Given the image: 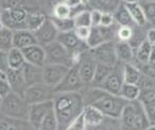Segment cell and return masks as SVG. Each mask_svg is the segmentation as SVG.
Wrapping results in <instances>:
<instances>
[{
    "label": "cell",
    "mask_w": 155,
    "mask_h": 130,
    "mask_svg": "<svg viewBox=\"0 0 155 130\" xmlns=\"http://www.w3.org/2000/svg\"><path fill=\"white\" fill-rule=\"evenodd\" d=\"M84 107V96L80 91L59 93L54 98V111L58 121V130H66L68 127L82 114Z\"/></svg>",
    "instance_id": "obj_1"
},
{
    "label": "cell",
    "mask_w": 155,
    "mask_h": 130,
    "mask_svg": "<svg viewBox=\"0 0 155 130\" xmlns=\"http://www.w3.org/2000/svg\"><path fill=\"white\" fill-rule=\"evenodd\" d=\"M150 126L143 105L139 101H130L126 104L120 117V129L147 130Z\"/></svg>",
    "instance_id": "obj_2"
},
{
    "label": "cell",
    "mask_w": 155,
    "mask_h": 130,
    "mask_svg": "<svg viewBox=\"0 0 155 130\" xmlns=\"http://www.w3.org/2000/svg\"><path fill=\"white\" fill-rule=\"evenodd\" d=\"M28 111L29 105L26 102L25 98L11 91L1 100L0 113L10 118L28 121Z\"/></svg>",
    "instance_id": "obj_3"
},
{
    "label": "cell",
    "mask_w": 155,
    "mask_h": 130,
    "mask_svg": "<svg viewBox=\"0 0 155 130\" xmlns=\"http://www.w3.org/2000/svg\"><path fill=\"white\" fill-rule=\"evenodd\" d=\"M127 103L128 101L122 98L121 96H116V95H110L106 93L102 98L91 105L97 107L105 115V117L107 116L112 119H120L124 107Z\"/></svg>",
    "instance_id": "obj_4"
},
{
    "label": "cell",
    "mask_w": 155,
    "mask_h": 130,
    "mask_svg": "<svg viewBox=\"0 0 155 130\" xmlns=\"http://www.w3.org/2000/svg\"><path fill=\"white\" fill-rule=\"evenodd\" d=\"M46 53V64L62 65L71 68L73 66L71 53L68 52L60 42L54 41L44 46Z\"/></svg>",
    "instance_id": "obj_5"
},
{
    "label": "cell",
    "mask_w": 155,
    "mask_h": 130,
    "mask_svg": "<svg viewBox=\"0 0 155 130\" xmlns=\"http://www.w3.org/2000/svg\"><path fill=\"white\" fill-rule=\"evenodd\" d=\"M55 95L56 94L53 87L48 86L45 83H40V84L27 87L24 98H25L26 102L28 103V105H31L54 100Z\"/></svg>",
    "instance_id": "obj_6"
},
{
    "label": "cell",
    "mask_w": 155,
    "mask_h": 130,
    "mask_svg": "<svg viewBox=\"0 0 155 130\" xmlns=\"http://www.w3.org/2000/svg\"><path fill=\"white\" fill-rule=\"evenodd\" d=\"M28 12L23 8H10L3 10L0 22L3 26L10 28L13 31L19 29H27L26 27V19H27Z\"/></svg>",
    "instance_id": "obj_7"
},
{
    "label": "cell",
    "mask_w": 155,
    "mask_h": 130,
    "mask_svg": "<svg viewBox=\"0 0 155 130\" xmlns=\"http://www.w3.org/2000/svg\"><path fill=\"white\" fill-rule=\"evenodd\" d=\"M84 87V82L81 81L79 74L78 65H74L68 69V73L60 82L59 85L54 88L55 94L59 93H72V91H80Z\"/></svg>",
    "instance_id": "obj_8"
},
{
    "label": "cell",
    "mask_w": 155,
    "mask_h": 130,
    "mask_svg": "<svg viewBox=\"0 0 155 130\" xmlns=\"http://www.w3.org/2000/svg\"><path fill=\"white\" fill-rule=\"evenodd\" d=\"M118 29L111 27H104V26H96L91 27V34L87 40V45L89 48H94L96 46L104 44L106 42L114 41L117 37Z\"/></svg>",
    "instance_id": "obj_9"
},
{
    "label": "cell",
    "mask_w": 155,
    "mask_h": 130,
    "mask_svg": "<svg viewBox=\"0 0 155 130\" xmlns=\"http://www.w3.org/2000/svg\"><path fill=\"white\" fill-rule=\"evenodd\" d=\"M90 54L97 62L114 66L118 60L116 54V41L106 42L94 48H90Z\"/></svg>",
    "instance_id": "obj_10"
},
{
    "label": "cell",
    "mask_w": 155,
    "mask_h": 130,
    "mask_svg": "<svg viewBox=\"0 0 155 130\" xmlns=\"http://www.w3.org/2000/svg\"><path fill=\"white\" fill-rule=\"evenodd\" d=\"M53 109H54V100L29 105L28 123H29L30 125H31V127H33L35 130H39L44 117H45Z\"/></svg>",
    "instance_id": "obj_11"
},
{
    "label": "cell",
    "mask_w": 155,
    "mask_h": 130,
    "mask_svg": "<svg viewBox=\"0 0 155 130\" xmlns=\"http://www.w3.org/2000/svg\"><path fill=\"white\" fill-rule=\"evenodd\" d=\"M68 69L70 67L62 65L46 64L43 67V82L48 86L55 88L63 80Z\"/></svg>",
    "instance_id": "obj_12"
},
{
    "label": "cell",
    "mask_w": 155,
    "mask_h": 130,
    "mask_svg": "<svg viewBox=\"0 0 155 130\" xmlns=\"http://www.w3.org/2000/svg\"><path fill=\"white\" fill-rule=\"evenodd\" d=\"M33 33L35 36L38 44L42 46H46L51 42L57 41L59 31H58L54 22L51 21V18H46V21L44 22L43 25L38 30H35Z\"/></svg>",
    "instance_id": "obj_13"
},
{
    "label": "cell",
    "mask_w": 155,
    "mask_h": 130,
    "mask_svg": "<svg viewBox=\"0 0 155 130\" xmlns=\"http://www.w3.org/2000/svg\"><path fill=\"white\" fill-rule=\"evenodd\" d=\"M57 41L60 42L71 55L81 54L84 48H89L86 42H82L78 39V37L75 34V32L68 31V32H59L57 38Z\"/></svg>",
    "instance_id": "obj_14"
},
{
    "label": "cell",
    "mask_w": 155,
    "mask_h": 130,
    "mask_svg": "<svg viewBox=\"0 0 155 130\" xmlns=\"http://www.w3.org/2000/svg\"><path fill=\"white\" fill-rule=\"evenodd\" d=\"M97 61L93 58L91 54L81 55V59L78 64L79 74L84 84H91L95 73Z\"/></svg>",
    "instance_id": "obj_15"
},
{
    "label": "cell",
    "mask_w": 155,
    "mask_h": 130,
    "mask_svg": "<svg viewBox=\"0 0 155 130\" xmlns=\"http://www.w3.org/2000/svg\"><path fill=\"white\" fill-rule=\"evenodd\" d=\"M21 52L24 54L26 62L28 64L41 67V68H43L46 65V53L44 46L40 45V44H34V45L28 46V47L21 50Z\"/></svg>",
    "instance_id": "obj_16"
},
{
    "label": "cell",
    "mask_w": 155,
    "mask_h": 130,
    "mask_svg": "<svg viewBox=\"0 0 155 130\" xmlns=\"http://www.w3.org/2000/svg\"><path fill=\"white\" fill-rule=\"evenodd\" d=\"M123 84H124L123 71H122V73H120L119 71H117L116 69L114 68L112 72L108 76V78L105 80V82L103 83L101 88L110 95L120 96Z\"/></svg>",
    "instance_id": "obj_17"
},
{
    "label": "cell",
    "mask_w": 155,
    "mask_h": 130,
    "mask_svg": "<svg viewBox=\"0 0 155 130\" xmlns=\"http://www.w3.org/2000/svg\"><path fill=\"white\" fill-rule=\"evenodd\" d=\"M5 74H7V80L10 84L12 93H15V94L24 97L28 86L25 78H24L21 69H19V70H11L10 69Z\"/></svg>",
    "instance_id": "obj_18"
},
{
    "label": "cell",
    "mask_w": 155,
    "mask_h": 130,
    "mask_svg": "<svg viewBox=\"0 0 155 130\" xmlns=\"http://www.w3.org/2000/svg\"><path fill=\"white\" fill-rule=\"evenodd\" d=\"M38 44L35 36L28 29H19L13 32V47L24 50L28 46Z\"/></svg>",
    "instance_id": "obj_19"
},
{
    "label": "cell",
    "mask_w": 155,
    "mask_h": 130,
    "mask_svg": "<svg viewBox=\"0 0 155 130\" xmlns=\"http://www.w3.org/2000/svg\"><path fill=\"white\" fill-rule=\"evenodd\" d=\"M21 71H23L24 78H25L28 87L35 84H40V83H44L43 68H41V67L33 66V65L26 62L21 68Z\"/></svg>",
    "instance_id": "obj_20"
},
{
    "label": "cell",
    "mask_w": 155,
    "mask_h": 130,
    "mask_svg": "<svg viewBox=\"0 0 155 130\" xmlns=\"http://www.w3.org/2000/svg\"><path fill=\"white\" fill-rule=\"evenodd\" d=\"M82 116L87 124V127H96L104 123L105 115L94 105H86L82 111Z\"/></svg>",
    "instance_id": "obj_21"
},
{
    "label": "cell",
    "mask_w": 155,
    "mask_h": 130,
    "mask_svg": "<svg viewBox=\"0 0 155 130\" xmlns=\"http://www.w3.org/2000/svg\"><path fill=\"white\" fill-rule=\"evenodd\" d=\"M116 54L117 59L124 64H130V60L134 58V48L130 42H116Z\"/></svg>",
    "instance_id": "obj_22"
},
{
    "label": "cell",
    "mask_w": 155,
    "mask_h": 130,
    "mask_svg": "<svg viewBox=\"0 0 155 130\" xmlns=\"http://www.w3.org/2000/svg\"><path fill=\"white\" fill-rule=\"evenodd\" d=\"M121 3V0H90L89 1V5L93 8V10H98L102 13L112 14Z\"/></svg>",
    "instance_id": "obj_23"
},
{
    "label": "cell",
    "mask_w": 155,
    "mask_h": 130,
    "mask_svg": "<svg viewBox=\"0 0 155 130\" xmlns=\"http://www.w3.org/2000/svg\"><path fill=\"white\" fill-rule=\"evenodd\" d=\"M127 9L128 13H130V17L134 21L135 25L140 26V27H143L148 21H147L146 15H144V12L142 10L141 5L139 2H134V3H124Z\"/></svg>",
    "instance_id": "obj_24"
},
{
    "label": "cell",
    "mask_w": 155,
    "mask_h": 130,
    "mask_svg": "<svg viewBox=\"0 0 155 130\" xmlns=\"http://www.w3.org/2000/svg\"><path fill=\"white\" fill-rule=\"evenodd\" d=\"M114 66H110V65L102 64V62H97L95 69V73H94V78L92 81V86L93 87H100L103 85V83L105 82V80L108 78L110 73L112 72Z\"/></svg>",
    "instance_id": "obj_25"
},
{
    "label": "cell",
    "mask_w": 155,
    "mask_h": 130,
    "mask_svg": "<svg viewBox=\"0 0 155 130\" xmlns=\"http://www.w3.org/2000/svg\"><path fill=\"white\" fill-rule=\"evenodd\" d=\"M123 80L126 84L139 85L141 81V71L139 68L132 64H124L123 66Z\"/></svg>",
    "instance_id": "obj_26"
},
{
    "label": "cell",
    "mask_w": 155,
    "mask_h": 130,
    "mask_svg": "<svg viewBox=\"0 0 155 130\" xmlns=\"http://www.w3.org/2000/svg\"><path fill=\"white\" fill-rule=\"evenodd\" d=\"M152 50H153L152 44L149 43L147 41V39L144 41H142L139 44V46L136 47V51H134L136 60L142 65L149 64L151 58V54H152Z\"/></svg>",
    "instance_id": "obj_27"
},
{
    "label": "cell",
    "mask_w": 155,
    "mask_h": 130,
    "mask_svg": "<svg viewBox=\"0 0 155 130\" xmlns=\"http://www.w3.org/2000/svg\"><path fill=\"white\" fill-rule=\"evenodd\" d=\"M114 22H116L120 27H123V26L132 27L133 25H135L134 21L132 19L130 13H128L127 9H126L125 5H124L123 2L119 5L118 9L114 11Z\"/></svg>",
    "instance_id": "obj_28"
},
{
    "label": "cell",
    "mask_w": 155,
    "mask_h": 130,
    "mask_svg": "<svg viewBox=\"0 0 155 130\" xmlns=\"http://www.w3.org/2000/svg\"><path fill=\"white\" fill-rule=\"evenodd\" d=\"M8 60H9V67L11 70H19L26 64L23 52L15 47L11 48L8 52Z\"/></svg>",
    "instance_id": "obj_29"
},
{
    "label": "cell",
    "mask_w": 155,
    "mask_h": 130,
    "mask_svg": "<svg viewBox=\"0 0 155 130\" xmlns=\"http://www.w3.org/2000/svg\"><path fill=\"white\" fill-rule=\"evenodd\" d=\"M13 30L0 25V50L9 52L13 48Z\"/></svg>",
    "instance_id": "obj_30"
},
{
    "label": "cell",
    "mask_w": 155,
    "mask_h": 130,
    "mask_svg": "<svg viewBox=\"0 0 155 130\" xmlns=\"http://www.w3.org/2000/svg\"><path fill=\"white\" fill-rule=\"evenodd\" d=\"M46 16L42 13H34V12H28L27 19H26V27L28 30L34 32L38 30L44 22L46 21Z\"/></svg>",
    "instance_id": "obj_31"
},
{
    "label": "cell",
    "mask_w": 155,
    "mask_h": 130,
    "mask_svg": "<svg viewBox=\"0 0 155 130\" xmlns=\"http://www.w3.org/2000/svg\"><path fill=\"white\" fill-rule=\"evenodd\" d=\"M140 94V86L136 84H126L124 83L121 89V94L120 96L127 100L128 102L130 101H136L138 100V97Z\"/></svg>",
    "instance_id": "obj_32"
},
{
    "label": "cell",
    "mask_w": 155,
    "mask_h": 130,
    "mask_svg": "<svg viewBox=\"0 0 155 130\" xmlns=\"http://www.w3.org/2000/svg\"><path fill=\"white\" fill-rule=\"evenodd\" d=\"M51 21L54 22L55 26L57 27L58 31L59 32H68V31H73L76 28L75 26V22H74L73 17L70 18H56V17H51Z\"/></svg>",
    "instance_id": "obj_33"
},
{
    "label": "cell",
    "mask_w": 155,
    "mask_h": 130,
    "mask_svg": "<svg viewBox=\"0 0 155 130\" xmlns=\"http://www.w3.org/2000/svg\"><path fill=\"white\" fill-rule=\"evenodd\" d=\"M76 27H92L91 11L89 10H81L73 16Z\"/></svg>",
    "instance_id": "obj_34"
},
{
    "label": "cell",
    "mask_w": 155,
    "mask_h": 130,
    "mask_svg": "<svg viewBox=\"0 0 155 130\" xmlns=\"http://www.w3.org/2000/svg\"><path fill=\"white\" fill-rule=\"evenodd\" d=\"M138 101L142 105H148L155 102V87H140Z\"/></svg>",
    "instance_id": "obj_35"
},
{
    "label": "cell",
    "mask_w": 155,
    "mask_h": 130,
    "mask_svg": "<svg viewBox=\"0 0 155 130\" xmlns=\"http://www.w3.org/2000/svg\"><path fill=\"white\" fill-rule=\"evenodd\" d=\"M39 130H58V121L54 109L44 117Z\"/></svg>",
    "instance_id": "obj_36"
},
{
    "label": "cell",
    "mask_w": 155,
    "mask_h": 130,
    "mask_svg": "<svg viewBox=\"0 0 155 130\" xmlns=\"http://www.w3.org/2000/svg\"><path fill=\"white\" fill-rule=\"evenodd\" d=\"M139 3L144 12L147 21L150 22L151 24H153L155 26V0L143 1V2H139Z\"/></svg>",
    "instance_id": "obj_37"
},
{
    "label": "cell",
    "mask_w": 155,
    "mask_h": 130,
    "mask_svg": "<svg viewBox=\"0 0 155 130\" xmlns=\"http://www.w3.org/2000/svg\"><path fill=\"white\" fill-rule=\"evenodd\" d=\"M72 11L73 10L68 7V5H66L64 2H60L54 8V17L60 18V19L73 17L72 16Z\"/></svg>",
    "instance_id": "obj_38"
},
{
    "label": "cell",
    "mask_w": 155,
    "mask_h": 130,
    "mask_svg": "<svg viewBox=\"0 0 155 130\" xmlns=\"http://www.w3.org/2000/svg\"><path fill=\"white\" fill-rule=\"evenodd\" d=\"M133 34H134V31H133L132 27L123 26V27L118 28V31H117V38L119 39V41L128 42V41L132 40Z\"/></svg>",
    "instance_id": "obj_39"
},
{
    "label": "cell",
    "mask_w": 155,
    "mask_h": 130,
    "mask_svg": "<svg viewBox=\"0 0 155 130\" xmlns=\"http://www.w3.org/2000/svg\"><path fill=\"white\" fill-rule=\"evenodd\" d=\"M74 32L80 41L87 43V40L89 39L90 34H91V27H76L74 29Z\"/></svg>",
    "instance_id": "obj_40"
},
{
    "label": "cell",
    "mask_w": 155,
    "mask_h": 130,
    "mask_svg": "<svg viewBox=\"0 0 155 130\" xmlns=\"http://www.w3.org/2000/svg\"><path fill=\"white\" fill-rule=\"evenodd\" d=\"M86 129H87V124H86V121H84V116H82V114H81V115H79L71 125L68 126L66 130H86Z\"/></svg>",
    "instance_id": "obj_41"
},
{
    "label": "cell",
    "mask_w": 155,
    "mask_h": 130,
    "mask_svg": "<svg viewBox=\"0 0 155 130\" xmlns=\"http://www.w3.org/2000/svg\"><path fill=\"white\" fill-rule=\"evenodd\" d=\"M0 70L7 73L10 70L9 60H8V52L0 50Z\"/></svg>",
    "instance_id": "obj_42"
},
{
    "label": "cell",
    "mask_w": 155,
    "mask_h": 130,
    "mask_svg": "<svg viewBox=\"0 0 155 130\" xmlns=\"http://www.w3.org/2000/svg\"><path fill=\"white\" fill-rule=\"evenodd\" d=\"M11 87H10V84L8 82L7 78L5 79H0V98L3 99L5 96L11 93Z\"/></svg>",
    "instance_id": "obj_43"
},
{
    "label": "cell",
    "mask_w": 155,
    "mask_h": 130,
    "mask_svg": "<svg viewBox=\"0 0 155 130\" xmlns=\"http://www.w3.org/2000/svg\"><path fill=\"white\" fill-rule=\"evenodd\" d=\"M144 111H146V115L148 117V121H150L151 125L155 124V102L151 103V104L144 105Z\"/></svg>",
    "instance_id": "obj_44"
},
{
    "label": "cell",
    "mask_w": 155,
    "mask_h": 130,
    "mask_svg": "<svg viewBox=\"0 0 155 130\" xmlns=\"http://www.w3.org/2000/svg\"><path fill=\"white\" fill-rule=\"evenodd\" d=\"M114 24V17L112 13H103L101 19V26L104 27H111Z\"/></svg>",
    "instance_id": "obj_45"
},
{
    "label": "cell",
    "mask_w": 155,
    "mask_h": 130,
    "mask_svg": "<svg viewBox=\"0 0 155 130\" xmlns=\"http://www.w3.org/2000/svg\"><path fill=\"white\" fill-rule=\"evenodd\" d=\"M103 13L98 10H92L91 11V21H92V27L101 25V19H102Z\"/></svg>",
    "instance_id": "obj_46"
},
{
    "label": "cell",
    "mask_w": 155,
    "mask_h": 130,
    "mask_svg": "<svg viewBox=\"0 0 155 130\" xmlns=\"http://www.w3.org/2000/svg\"><path fill=\"white\" fill-rule=\"evenodd\" d=\"M146 39L149 43H151L152 45H155V28H151V29L148 30Z\"/></svg>",
    "instance_id": "obj_47"
},
{
    "label": "cell",
    "mask_w": 155,
    "mask_h": 130,
    "mask_svg": "<svg viewBox=\"0 0 155 130\" xmlns=\"http://www.w3.org/2000/svg\"><path fill=\"white\" fill-rule=\"evenodd\" d=\"M64 3H65L66 5H68L72 10L79 7V5H81L80 0H64Z\"/></svg>",
    "instance_id": "obj_48"
},
{
    "label": "cell",
    "mask_w": 155,
    "mask_h": 130,
    "mask_svg": "<svg viewBox=\"0 0 155 130\" xmlns=\"http://www.w3.org/2000/svg\"><path fill=\"white\" fill-rule=\"evenodd\" d=\"M123 3H134V2H139V0H121Z\"/></svg>",
    "instance_id": "obj_49"
},
{
    "label": "cell",
    "mask_w": 155,
    "mask_h": 130,
    "mask_svg": "<svg viewBox=\"0 0 155 130\" xmlns=\"http://www.w3.org/2000/svg\"><path fill=\"white\" fill-rule=\"evenodd\" d=\"M7 78V74H5V72H2V71L0 70V79H5Z\"/></svg>",
    "instance_id": "obj_50"
},
{
    "label": "cell",
    "mask_w": 155,
    "mask_h": 130,
    "mask_svg": "<svg viewBox=\"0 0 155 130\" xmlns=\"http://www.w3.org/2000/svg\"><path fill=\"white\" fill-rule=\"evenodd\" d=\"M89 1H90V0H80V2H81L82 5H88V3H89Z\"/></svg>",
    "instance_id": "obj_51"
},
{
    "label": "cell",
    "mask_w": 155,
    "mask_h": 130,
    "mask_svg": "<svg viewBox=\"0 0 155 130\" xmlns=\"http://www.w3.org/2000/svg\"><path fill=\"white\" fill-rule=\"evenodd\" d=\"M147 130H155V125H151Z\"/></svg>",
    "instance_id": "obj_52"
},
{
    "label": "cell",
    "mask_w": 155,
    "mask_h": 130,
    "mask_svg": "<svg viewBox=\"0 0 155 130\" xmlns=\"http://www.w3.org/2000/svg\"><path fill=\"white\" fill-rule=\"evenodd\" d=\"M1 100H2V99H1V98H0V104H1Z\"/></svg>",
    "instance_id": "obj_53"
},
{
    "label": "cell",
    "mask_w": 155,
    "mask_h": 130,
    "mask_svg": "<svg viewBox=\"0 0 155 130\" xmlns=\"http://www.w3.org/2000/svg\"><path fill=\"white\" fill-rule=\"evenodd\" d=\"M0 25H2V24H1V22H0Z\"/></svg>",
    "instance_id": "obj_54"
},
{
    "label": "cell",
    "mask_w": 155,
    "mask_h": 130,
    "mask_svg": "<svg viewBox=\"0 0 155 130\" xmlns=\"http://www.w3.org/2000/svg\"><path fill=\"white\" fill-rule=\"evenodd\" d=\"M154 125H155V124H154Z\"/></svg>",
    "instance_id": "obj_55"
}]
</instances>
